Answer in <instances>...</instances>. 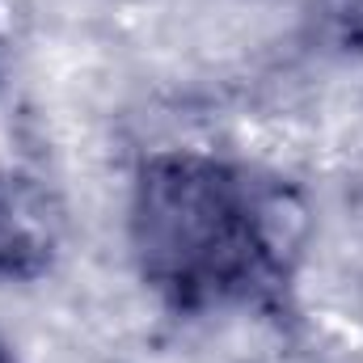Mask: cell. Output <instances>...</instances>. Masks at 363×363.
Returning <instances> with one entry per match:
<instances>
[{
  "mask_svg": "<svg viewBox=\"0 0 363 363\" xmlns=\"http://www.w3.org/2000/svg\"><path fill=\"white\" fill-rule=\"evenodd\" d=\"M304 207L283 182L203 157L157 152L131 190V250L144 283L182 313L267 300L296 262Z\"/></svg>",
  "mask_w": 363,
  "mask_h": 363,
  "instance_id": "1",
  "label": "cell"
},
{
  "mask_svg": "<svg viewBox=\"0 0 363 363\" xmlns=\"http://www.w3.org/2000/svg\"><path fill=\"white\" fill-rule=\"evenodd\" d=\"M64 241V207L47 182L0 169V279L26 283L55 267Z\"/></svg>",
  "mask_w": 363,
  "mask_h": 363,
  "instance_id": "2",
  "label": "cell"
},
{
  "mask_svg": "<svg viewBox=\"0 0 363 363\" xmlns=\"http://www.w3.org/2000/svg\"><path fill=\"white\" fill-rule=\"evenodd\" d=\"M317 17L334 34L338 47H359L363 51V0H321Z\"/></svg>",
  "mask_w": 363,
  "mask_h": 363,
  "instance_id": "3",
  "label": "cell"
},
{
  "mask_svg": "<svg viewBox=\"0 0 363 363\" xmlns=\"http://www.w3.org/2000/svg\"><path fill=\"white\" fill-rule=\"evenodd\" d=\"M0 363H13V355H9V347L0 342Z\"/></svg>",
  "mask_w": 363,
  "mask_h": 363,
  "instance_id": "4",
  "label": "cell"
}]
</instances>
